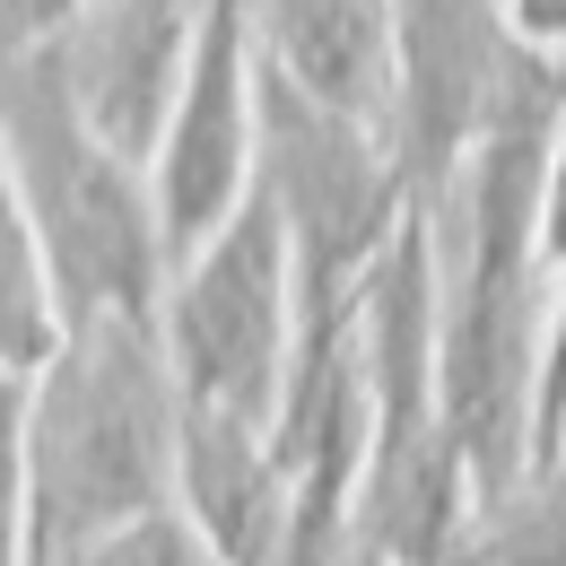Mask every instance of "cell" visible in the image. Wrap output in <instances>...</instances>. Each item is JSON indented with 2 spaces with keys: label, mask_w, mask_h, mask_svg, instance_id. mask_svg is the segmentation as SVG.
Masks as SVG:
<instances>
[{
  "label": "cell",
  "mask_w": 566,
  "mask_h": 566,
  "mask_svg": "<svg viewBox=\"0 0 566 566\" xmlns=\"http://www.w3.org/2000/svg\"><path fill=\"white\" fill-rule=\"evenodd\" d=\"M253 62L296 96L375 123L392 114V18L384 0H253Z\"/></svg>",
  "instance_id": "8992f818"
},
{
  "label": "cell",
  "mask_w": 566,
  "mask_h": 566,
  "mask_svg": "<svg viewBox=\"0 0 566 566\" xmlns=\"http://www.w3.org/2000/svg\"><path fill=\"white\" fill-rule=\"evenodd\" d=\"M78 0H0V44H44Z\"/></svg>",
  "instance_id": "9c48e42d"
},
{
  "label": "cell",
  "mask_w": 566,
  "mask_h": 566,
  "mask_svg": "<svg viewBox=\"0 0 566 566\" xmlns=\"http://www.w3.org/2000/svg\"><path fill=\"white\" fill-rule=\"evenodd\" d=\"M53 296H44V262H35V235L18 218V192H9V166H0V349L18 366H44L53 349Z\"/></svg>",
  "instance_id": "52a82bcc"
},
{
  "label": "cell",
  "mask_w": 566,
  "mask_h": 566,
  "mask_svg": "<svg viewBox=\"0 0 566 566\" xmlns=\"http://www.w3.org/2000/svg\"><path fill=\"white\" fill-rule=\"evenodd\" d=\"M0 166H9L18 218L35 235L53 323H71V314L157 323L166 262H157V227H148V184L140 166L87 140L44 44H0Z\"/></svg>",
  "instance_id": "7a4b0ae2"
},
{
  "label": "cell",
  "mask_w": 566,
  "mask_h": 566,
  "mask_svg": "<svg viewBox=\"0 0 566 566\" xmlns=\"http://www.w3.org/2000/svg\"><path fill=\"white\" fill-rule=\"evenodd\" d=\"M201 0H78L71 18L44 35L53 78L87 123V140L114 148L123 166L148 175V148L166 132L175 78H184V44H192Z\"/></svg>",
  "instance_id": "5b68a950"
},
{
  "label": "cell",
  "mask_w": 566,
  "mask_h": 566,
  "mask_svg": "<svg viewBox=\"0 0 566 566\" xmlns=\"http://www.w3.org/2000/svg\"><path fill=\"white\" fill-rule=\"evenodd\" d=\"M157 505H175V384L157 323L71 314L27 384L18 566H62Z\"/></svg>",
  "instance_id": "6da1fadb"
},
{
  "label": "cell",
  "mask_w": 566,
  "mask_h": 566,
  "mask_svg": "<svg viewBox=\"0 0 566 566\" xmlns=\"http://www.w3.org/2000/svg\"><path fill=\"white\" fill-rule=\"evenodd\" d=\"M287 253L271 201L244 184V201L166 271L157 287V357L175 384V410L235 427H271L287 375Z\"/></svg>",
  "instance_id": "277c9868"
},
{
  "label": "cell",
  "mask_w": 566,
  "mask_h": 566,
  "mask_svg": "<svg viewBox=\"0 0 566 566\" xmlns=\"http://www.w3.org/2000/svg\"><path fill=\"white\" fill-rule=\"evenodd\" d=\"M253 192L280 218L287 253V314H340L366 262L384 253L392 218L410 210L401 157L375 123H349L314 96H296L280 71L253 62Z\"/></svg>",
  "instance_id": "3957f363"
},
{
  "label": "cell",
  "mask_w": 566,
  "mask_h": 566,
  "mask_svg": "<svg viewBox=\"0 0 566 566\" xmlns=\"http://www.w3.org/2000/svg\"><path fill=\"white\" fill-rule=\"evenodd\" d=\"M27 384L35 366L0 349V566H18V505H27Z\"/></svg>",
  "instance_id": "ba28073f"
}]
</instances>
